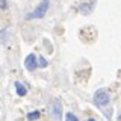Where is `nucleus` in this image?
<instances>
[{
  "label": "nucleus",
  "instance_id": "1",
  "mask_svg": "<svg viewBox=\"0 0 121 121\" xmlns=\"http://www.w3.org/2000/svg\"><path fill=\"white\" fill-rule=\"evenodd\" d=\"M48 6H50V2H48V0H43L32 12H29L27 15H26V18H27V20H32V18H43L44 15L47 14Z\"/></svg>",
  "mask_w": 121,
  "mask_h": 121
},
{
  "label": "nucleus",
  "instance_id": "2",
  "mask_svg": "<svg viewBox=\"0 0 121 121\" xmlns=\"http://www.w3.org/2000/svg\"><path fill=\"white\" fill-rule=\"evenodd\" d=\"M109 101H111L109 92L104 88H100V89L95 91V94H94V103H95L100 109H103L106 104H109Z\"/></svg>",
  "mask_w": 121,
  "mask_h": 121
},
{
  "label": "nucleus",
  "instance_id": "3",
  "mask_svg": "<svg viewBox=\"0 0 121 121\" xmlns=\"http://www.w3.org/2000/svg\"><path fill=\"white\" fill-rule=\"evenodd\" d=\"M94 5H95V0H80L79 11H80L83 15H89L94 9Z\"/></svg>",
  "mask_w": 121,
  "mask_h": 121
},
{
  "label": "nucleus",
  "instance_id": "4",
  "mask_svg": "<svg viewBox=\"0 0 121 121\" xmlns=\"http://www.w3.org/2000/svg\"><path fill=\"white\" fill-rule=\"evenodd\" d=\"M38 58L35 55H33V53H30V55H27L26 56V59H24V67L27 68L29 71H35V68L38 67Z\"/></svg>",
  "mask_w": 121,
  "mask_h": 121
},
{
  "label": "nucleus",
  "instance_id": "5",
  "mask_svg": "<svg viewBox=\"0 0 121 121\" xmlns=\"http://www.w3.org/2000/svg\"><path fill=\"white\" fill-rule=\"evenodd\" d=\"M15 89H17V94L20 97H23V95H26V94H27V89H26V86L23 85L21 82H15Z\"/></svg>",
  "mask_w": 121,
  "mask_h": 121
},
{
  "label": "nucleus",
  "instance_id": "6",
  "mask_svg": "<svg viewBox=\"0 0 121 121\" xmlns=\"http://www.w3.org/2000/svg\"><path fill=\"white\" fill-rule=\"evenodd\" d=\"M53 117H55V118H60V103L58 100H55L53 101Z\"/></svg>",
  "mask_w": 121,
  "mask_h": 121
},
{
  "label": "nucleus",
  "instance_id": "7",
  "mask_svg": "<svg viewBox=\"0 0 121 121\" xmlns=\"http://www.w3.org/2000/svg\"><path fill=\"white\" fill-rule=\"evenodd\" d=\"M8 33H9V29L8 27H3L2 30H0V44H6V41H8Z\"/></svg>",
  "mask_w": 121,
  "mask_h": 121
},
{
  "label": "nucleus",
  "instance_id": "8",
  "mask_svg": "<svg viewBox=\"0 0 121 121\" xmlns=\"http://www.w3.org/2000/svg\"><path fill=\"white\" fill-rule=\"evenodd\" d=\"M39 115H41V113H39V111L29 112V113H27V120H29V121H35V120H38V118H39Z\"/></svg>",
  "mask_w": 121,
  "mask_h": 121
},
{
  "label": "nucleus",
  "instance_id": "9",
  "mask_svg": "<svg viewBox=\"0 0 121 121\" xmlns=\"http://www.w3.org/2000/svg\"><path fill=\"white\" fill-rule=\"evenodd\" d=\"M65 121H79V120L73 112H67L65 113Z\"/></svg>",
  "mask_w": 121,
  "mask_h": 121
},
{
  "label": "nucleus",
  "instance_id": "10",
  "mask_svg": "<svg viewBox=\"0 0 121 121\" xmlns=\"http://www.w3.org/2000/svg\"><path fill=\"white\" fill-rule=\"evenodd\" d=\"M38 67H41V68L47 67V60H45L43 56H39V58H38Z\"/></svg>",
  "mask_w": 121,
  "mask_h": 121
},
{
  "label": "nucleus",
  "instance_id": "11",
  "mask_svg": "<svg viewBox=\"0 0 121 121\" xmlns=\"http://www.w3.org/2000/svg\"><path fill=\"white\" fill-rule=\"evenodd\" d=\"M0 9H8V2L6 0H0Z\"/></svg>",
  "mask_w": 121,
  "mask_h": 121
},
{
  "label": "nucleus",
  "instance_id": "12",
  "mask_svg": "<svg viewBox=\"0 0 121 121\" xmlns=\"http://www.w3.org/2000/svg\"><path fill=\"white\" fill-rule=\"evenodd\" d=\"M86 121H95V120H92V118H89V120H86Z\"/></svg>",
  "mask_w": 121,
  "mask_h": 121
},
{
  "label": "nucleus",
  "instance_id": "13",
  "mask_svg": "<svg viewBox=\"0 0 121 121\" xmlns=\"http://www.w3.org/2000/svg\"><path fill=\"white\" fill-rule=\"evenodd\" d=\"M118 121H121V115H120V117H118Z\"/></svg>",
  "mask_w": 121,
  "mask_h": 121
}]
</instances>
